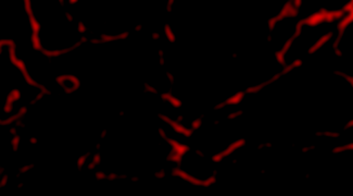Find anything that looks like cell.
I'll list each match as a JSON object with an SVG mask.
<instances>
[{
	"label": "cell",
	"mask_w": 353,
	"mask_h": 196,
	"mask_svg": "<svg viewBox=\"0 0 353 196\" xmlns=\"http://www.w3.org/2000/svg\"><path fill=\"white\" fill-rule=\"evenodd\" d=\"M172 165L179 178L194 186H209L220 175V160L190 144L179 145Z\"/></svg>",
	"instance_id": "cell-1"
}]
</instances>
